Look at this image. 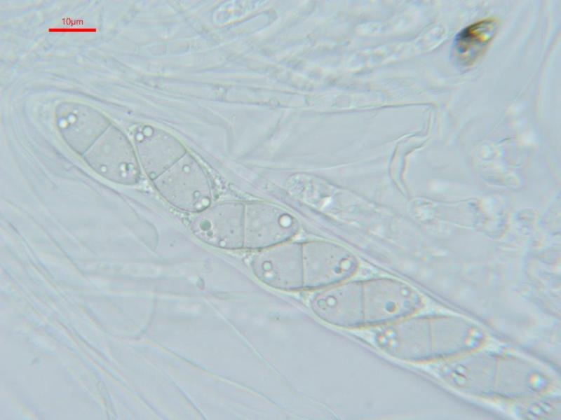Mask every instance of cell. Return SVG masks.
I'll return each mask as SVG.
<instances>
[{"mask_svg": "<svg viewBox=\"0 0 561 420\" xmlns=\"http://www.w3.org/2000/svg\"><path fill=\"white\" fill-rule=\"evenodd\" d=\"M499 27V21L493 18L473 23L455 36L452 46L454 59L460 65L473 64L487 50L495 37Z\"/></svg>", "mask_w": 561, "mask_h": 420, "instance_id": "cell-1", "label": "cell"}]
</instances>
